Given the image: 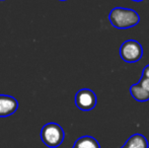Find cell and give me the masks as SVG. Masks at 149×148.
I'll return each mask as SVG.
<instances>
[{
	"instance_id": "6da1fadb",
	"label": "cell",
	"mask_w": 149,
	"mask_h": 148,
	"mask_svg": "<svg viewBox=\"0 0 149 148\" xmlns=\"http://www.w3.org/2000/svg\"><path fill=\"white\" fill-rule=\"evenodd\" d=\"M109 20L114 28L127 30L136 26L140 22V15L131 8L115 7L109 13Z\"/></svg>"
},
{
	"instance_id": "7a4b0ae2",
	"label": "cell",
	"mask_w": 149,
	"mask_h": 148,
	"mask_svg": "<svg viewBox=\"0 0 149 148\" xmlns=\"http://www.w3.org/2000/svg\"><path fill=\"white\" fill-rule=\"evenodd\" d=\"M65 138L63 128L57 123H48L41 130V139L46 146L56 148L60 146Z\"/></svg>"
},
{
	"instance_id": "3957f363",
	"label": "cell",
	"mask_w": 149,
	"mask_h": 148,
	"mask_svg": "<svg viewBox=\"0 0 149 148\" xmlns=\"http://www.w3.org/2000/svg\"><path fill=\"white\" fill-rule=\"evenodd\" d=\"M143 56L142 45L136 40H127L120 47V57L126 63H136Z\"/></svg>"
},
{
	"instance_id": "277c9868",
	"label": "cell",
	"mask_w": 149,
	"mask_h": 148,
	"mask_svg": "<svg viewBox=\"0 0 149 148\" xmlns=\"http://www.w3.org/2000/svg\"><path fill=\"white\" fill-rule=\"evenodd\" d=\"M97 99L93 90L89 88H81L75 94V106L80 111L88 112L95 108Z\"/></svg>"
},
{
	"instance_id": "5b68a950",
	"label": "cell",
	"mask_w": 149,
	"mask_h": 148,
	"mask_svg": "<svg viewBox=\"0 0 149 148\" xmlns=\"http://www.w3.org/2000/svg\"><path fill=\"white\" fill-rule=\"evenodd\" d=\"M18 101L11 95L0 94V118H6L17 111Z\"/></svg>"
},
{
	"instance_id": "8992f818",
	"label": "cell",
	"mask_w": 149,
	"mask_h": 148,
	"mask_svg": "<svg viewBox=\"0 0 149 148\" xmlns=\"http://www.w3.org/2000/svg\"><path fill=\"white\" fill-rule=\"evenodd\" d=\"M148 141L146 137L139 133L133 134L128 138V140L125 142L121 148H148Z\"/></svg>"
},
{
	"instance_id": "52a82bcc",
	"label": "cell",
	"mask_w": 149,
	"mask_h": 148,
	"mask_svg": "<svg viewBox=\"0 0 149 148\" xmlns=\"http://www.w3.org/2000/svg\"><path fill=\"white\" fill-rule=\"evenodd\" d=\"M130 94L135 101L139 103H145L149 101V92L142 88V86L138 82L130 86Z\"/></svg>"
},
{
	"instance_id": "ba28073f",
	"label": "cell",
	"mask_w": 149,
	"mask_h": 148,
	"mask_svg": "<svg viewBox=\"0 0 149 148\" xmlns=\"http://www.w3.org/2000/svg\"><path fill=\"white\" fill-rule=\"evenodd\" d=\"M76 148H100L98 141L92 136H82L78 138L74 143Z\"/></svg>"
},
{
	"instance_id": "9c48e42d",
	"label": "cell",
	"mask_w": 149,
	"mask_h": 148,
	"mask_svg": "<svg viewBox=\"0 0 149 148\" xmlns=\"http://www.w3.org/2000/svg\"><path fill=\"white\" fill-rule=\"evenodd\" d=\"M140 85L142 86V88L145 89L147 92H149V79L148 78H145V77H140L139 81H138Z\"/></svg>"
},
{
	"instance_id": "30bf717a",
	"label": "cell",
	"mask_w": 149,
	"mask_h": 148,
	"mask_svg": "<svg viewBox=\"0 0 149 148\" xmlns=\"http://www.w3.org/2000/svg\"><path fill=\"white\" fill-rule=\"evenodd\" d=\"M142 77H145V78H148L149 79V64L146 65L145 67L143 68L142 70V74H141Z\"/></svg>"
},
{
	"instance_id": "8fae6325",
	"label": "cell",
	"mask_w": 149,
	"mask_h": 148,
	"mask_svg": "<svg viewBox=\"0 0 149 148\" xmlns=\"http://www.w3.org/2000/svg\"><path fill=\"white\" fill-rule=\"evenodd\" d=\"M131 1H134V2H142L144 0H131Z\"/></svg>"
},
{
	"instance_id": "7c38bea8",
	"label": "cell",
	"mask_w": 149,
	"mask_h": 148,
	"mask_svg": "<svg viewBox=\"0 0 149 148\" xmlns=\"http://www.w3.org/2000/svg\"><path fill=\"white\" fill-rule=\"evenodd\" d=\"M59 1H67V0H59Z\"/></svg>"
},
{
	"instance_id": "4fadbf2b",
	"label": "cell",
	"mask_w": 149,
	"mask_h": 148,
	"mask_svg": "<svg viewBox=\"0 0 149 148\" xmlns=\"http://www.w3.org/2000/svg\"><path fill=\"white\" fill-rule=\"evenodd\" d=\"M0 1H4V0H0Z\"/></svg>"
},
{
	"instance_id": "5bb4252c",
	"label": "cell",
	"mask_w": 149,
	"mask_h": 148,
	"mask_svg": "<svg viewBox=\"0 0 149 148\" xmlns=\"http://www.w3.org/2000/svg\"><path fill=\"white\" fill-rule=\"evenodd\" d=\"M72 148H76V147H74V146H73V147H72Z\"/></svg>"
}]
</instances>
